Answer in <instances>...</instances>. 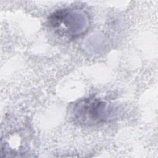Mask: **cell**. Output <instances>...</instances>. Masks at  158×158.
I'll list each match as a JSON object with an SVG mask.
<instances>
[{"label": "cell", "instance_id": "cell-1", "mask_svg": "<svg viewBox=\"0 0 158 158\" xmlns=\"http://www.w3.org/2000/svg\"><path fill=\"white\" fill-rule=\"evenodd\" d=\"M73 114L77 123L91 125L113 118L116 110L101 99L89 98L77 103L73 107Z\"/></svg>", "mask_w": 158, "mask_h": 158}, {"label": "cell", "instance_id": "cell-2", "mask_svg": "<svg viewBox=\"0 0 158 158\" xmlns=\"http://www.w3.org/2000/svg\"><path fill=\"white\" fill-rule=\"evenodd\" d=\"M49 23L54 28L64 27L67 29L65 33L69 36L81 33L86 25V21L83 14L67 9L59 10L52 14L49 17Z\"/></svg>", "mask_w": 158, "mask_h": 158}]
</instances>
